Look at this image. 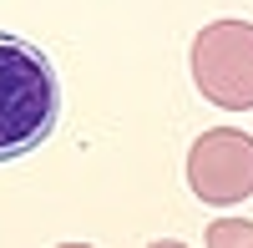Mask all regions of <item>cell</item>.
<instances>
[{
  "instance_id": "1",
  "label": "cell",
  "mask_w": 253,
  "mask_h": 248,
  "mask_svg": "<svg viewBox=\"0 0 253 248\" xmlns=\"http://www.w3.org/2000/svg\"><path fill=\"white\" fill-rule=\"evenodd\" d=\"M61 86L31 41L0 31V162L36 152L56 132Z\"/></svg>"
},
{
  "instance_id": "2",
  "label": "cell",
  "mask_w": 253,
  "mask_h": 248,
  "mask_svg": "<svg viewBox=\"0 0 253 248\" xmlns=\"http://www.w3.org/2000/svg\"><path fill=\"white\" fill-rule=\"evenodd\" d=\"M193 81L223 112H253V20H208L193 36Z\"/></svg>"
},
{
  "instance_id": "3",
  "label": "cell",
  "mask_w": 253,
  "mask_h": 248,
  "mask_svg": "<svg viewBox=\"0 0 253 248\" xmlns=\"http://www.w3.org/2000/svg\"><path fill=\"white\" fill-rule=\"evenodd\" d=\"M187 188L198 203H228L253 198V137L238 127H213L187 147Z\"/></svg>"
},
{
  "instance_id": "4",
  "label": "cell",
  "mask_w": 253,
  "mask_h": 248,
  "mask_svg": "<svg viewBox=\"0 0 253 248\" xmlns=\"http://www.w3.org/2000/svg\"><path fill=\"white\" fill-rule=\"evenodd\" d=\"M208 243H213V248H233V243L253 248V223H243V218H223V223H213V228H208Z\"/></svg>"
}]
</instances>
